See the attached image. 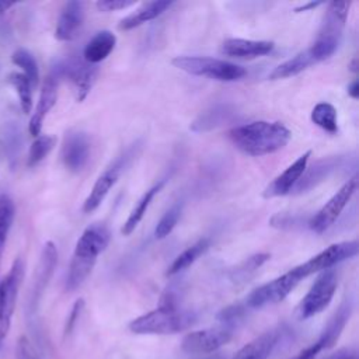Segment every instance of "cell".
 <instances>
[{
  "mask_svg": "<svg viewBox=\"0 0 359 359\" xmlns=\"http://www.w3.org/2000/svg\"><path fill=\"white\" fill-rule=\"evenodd\" d=\"M349 8L351 1H330L327 4V13L321 29L313 45L309 48L316 63L332 56L339 46Z\"/></svg>",
  "mask_w": 359,
  "mask_h": 359,
  "instance_id": "3957f363",
  "label": "cell"
},
{
  "mask_svg": "<svg viewBox=\"0 0 359 359\" xmlns=\"http://www.w3.org/2000/svg\"><path fill=\"white\" fill-rule=\"evenodd\" d=\"M11 60L15 66H18L22 70V74L29 80L31 86H38L39 81V69L35 57L31 52L25 49H17L11 55Z\"/></svg>",
  "mask_w": 359,
  "mask_h": 359,
  "instance_id": "1f68e13d",
  "label": "cell"
},
{
  "mask_svg": "<svg viewBox=\"0 0 359 359\" xmlns=\"http://www.w3.org/2000/svg\"><path fill=\"white\" fill-rule=\"evenodd\" d=\"M56 143V137L52 135H39L35 137L32 142L29 151H28V158H27V165L34 167L39 164L53 149Z\"/></svg>",
  "mask_w": 359,
  "mask_h": 359,
  "instance_id": "d6a6232c",
  "label": "cell"
},
{
  "mask_svg": "<svg viewBox=\"0 0 359 359\" xmlns=\"http://www.w3.org/2000/svg\"><path fill=\"white\" fill-rule=\"evenodd\" d=\"M338 286V276L337 272L332 269H327L320 272L309 292L304 294V297L300 300L296 314L300 320H307L310 317H314L324 311L337 290Z\"/></svg>",
  "mask_w": 359,
  "mask_h": 359,
  "instance_id": "52a82bcc",
  "label": "cell"
},
{
  "mask_svg": "<svg viewBox=\"0 0 359 359\" xmlns=\"http://www.w3.org/2000/svg\"><path fill=\"white\" fill-rule=\"evenodd\" d=\"M136 4L135 0H100L97 1V8L100 11L104 13H109V11H116V10H123L128 8L130 6Z\"/></svg>",
  "mask_w": 359,
  "mask_h": 359,
  "instance_id": "74e56055",
  "label": "cell"
},
{
  "mask_svg": "<svg viewBox=\"0 0 359 359\" xmlns=\"http://www.w3.org/2000/svg\"><path fill=\"white\" fill-rule=\"evenodd\" d=\"M91 154V142L87 133L70 130L65 135L60 158L70 172H80L88 163Z\"/></svg>",
  "mask_w": 359,
  "mask_h": 359,
  "instance_id": "5bb4252c",
  "label": "cell"
},
{
  "mask_svg": "<svg viewBox=\"0 0 359 359\" xmlns=\"http://www.w3.org/2000/svg\"><path fill=\"white\" fill-rule=\"evenodd\" d=\"M15 216V206L7 194H0V264L4 252L6 241Z\"/></svg>",
  "mask_w": 359,
  "mask_h": 359,
  "instance_id": "f546056e",
  "label": "cell"
},
{
  "mask_svg": "<svg viewBox=\"0 0 359 359\" xmlns=\"http://www.w3.org/2000/svg\"><path fill=\"white\" fill-rule=\"evenodd\" d=\"M356 189H358V177L355 175L351 180H348L328 199V202L310 219L309 227L314 233H318V234L328 230L335 223V220L338 219V216L341 215L344 208L348 205V202L351 201V198L353 196Z\"/></svg>",
  "mask_w": 359,
  "mask_h": 359,
  "instance_id": "8fae6325",
  "label": "cell"
},
{
  "mask_svg": "<svg viewBox=\"0 0 359 359\" xmlns=\"http://www.w3.org/2000/svg\"><path fill=\"white\" fill-rule=\"evenodd\" d=\"M210 359H222L220 356H215V358H210Z\"/></svg>",
  "mask_w": 359,
  "mask_h": 359,
  "instance_id": "bcb514c9",
  "label": "cell"
},
{
  "mask_svg": "<svg viewBox=\"0 0 359 359\" xmlns=\"http://www.w3.org/2000/svg\"><path fill=\"white\" fill-rule=\"evenodd\" d=\"M275 43L272 41H254L243 38H229L220 45V53L237 59H255L272 52Z\"/></svg>",
  "mask_w": 359,
  "mask_h": 359,
  "instance_id": "d6986e66",
  "label": "cell"
},
{
  "mask_svg": "<svg viewBox=\"0 0 359 359\" xmlns=\"http://www.w3.org/2000/svg\"><path fill=\"white\" fill-rule=\"evenodd\" d=\"M314 125L321 128L323 130L328 133H337L338 132V116L337 109L330 102H318L310 115Z\"/></svg>",
  "mask_w": 359,
  "mask_h": 359,
  "instance_id": "f1b7e54d",
  "label": "cell"
},
{
  "mask_svg": "<svg viewBox=\"0 0 359 359\" xmlns=\"http://www.w3.org/2000/svg\"><path fill=\"white\" fill-rule=\"evenodd\" d=\"M140 147L139 142H135L129 147H126L121 154H118L114 161L108 164V167L100 174L97 181L94 182L90 194L87 195L84 203H83V212L91 213L94 212L105 199L108 192L112 189V187L118 182L119 177L125 171V168L129 165L132 158L137 154V150Z\"/></svg>",
  "mask_w": 359,
  "mask_h": 359,
  "instance_id": "5b68a950",
  "label": "cell"
},
{
  "mask_svg": "<svg viewBox=\"0 0 359 359\" xmlns=\"http://www.w3.org/2000/svg\"><path fill=\"white\" fill-rule=\"evenodd\" d=\"M282 328H272L240 348L231 359H268L282 338Z\"/></svg>",
  "mask_w": 359,
  "mask_h": 359,
  "instance_id": "44dd1931",
  "label": "cell"
},
{
  "mask_svg": "<svg viewBox=\"0 0 359 359\" xmlns=\"http://www.w3.org/2000/svg\"><path fill=\"white\" fill-rule=\"evenodd\" d=\"M348 95L353 100L359 98V83L358 80H353L349 86H348Z\"/></svg>",
  "mask_w": 359,
  "mask_h": 359,
  "instance_id": "b9f144b4",
  "label": "cell"
},
{
  "mask_svg": "<svg viewBox=\"0 0 359 359\" xmlns=\"http://www.w3.org/2000/svg\"><path fill=\"white\" fill-rule=\"evenodd\" d=\"M314 59L310 55L309 49L299 52L297 55H294L293 57L285 60L283 63L278 65L271 73H269V80H280V79H287V77H293L299 73H302L303 70H306L309 66L314 65Z\"/></svg>",
  "mask_w": 359,
  "mask_h": 359,
  "instance_id": "484cf974",
  "label": "cell"
},
{
  "mask_svg": "<svg viewBox=\"0 0 359 359\" xmlns=\"http://www.w3.org/2000/svg\"><path fill=\"white\" fill-rule=\"evenodd\" d=\"M15 3L14 1H1L0 0V14H3L4 11H7L10 7H13Z\"/></svg>",
  "mask_w": 359,
  "mask_h": 359,
  "instance_id": "7bdbcfd3",
  "label": "cell"
},
{
  "mask_svg": "<svg viewBox=\"0 0 359 359\" xmlns=\"http://www.w3.org/2000/svg\"><path fill=\"white\" fill-rule=\"evenodd\" d=\"M292 137L290 130L280 122L255 121L229 130V139L241 153L259 157L283 149Z\"/></svg>",
  "mask_w": 359,
  "mask_h": 359,
  "instance_id": "6da1fadb",
  "label": "cell"
},
{
  "mask_svg": "<svg viewBox=\"0 0 359 359\" xmlns=\"http://www.w3.org/2000/svg\"><path fill=\"white\" fill-rule=\"evenodd\" d=\"M4 153H6V151H4V144H3V142L0 140V160H1V157L4 156Z\"/></svg>",
  "mask_w": 359,
  "mask_h": 359,
  "instance_id": "f6af8a7d",
  "label": "cell"
},
{
  "mask_svg": "<svg viewBox=\"0 0 359 359\" xmlns=\"http://www.w3.org/2000/svg\"><path fill=\"white\" fill-rule=\"evenodd\" d=\"M321 4H325L324 1H310V3H306V4H302L299 7L294 8V13H302V11H307V10H313Z\"/></svg>",
  "mask_w": 359,
  "mask_h": 359,
  "instance_id": "60d3db41",
  "label": "cell"
},
{
  "mask_svg": "<svg viewBox=\"0 0 359 359\" xmlns=\"http://www.w3.org/2000/svg\"><path fill=\"white\" fill-rule=\"evenodd\" d=\"M304 278L297 266L254 289L245 299L247 309H261L282 302Z\"/></svg>",
  "mask_w": 359,
  "mask_h": 359,
  "instance_id": "ba28073f",
  "label": "cell"
},
{
  "mask_svg": "<svg viewBox=\"0 0 359 359\" xmlns=\"http://www.w3.org/2000/svg\"><path fill=\"white\" fill-rule=\"evenodd\" d=\"M327 359H358V355L352 349H341V351L332 353L331 356H328Z\"/></svg>",
  "mask_w": 359,
  "mask_h": 359,
  "instance_id": "ab89813d",
  "label": "cell"
},
{
  "mask_svg": "<svg viewBox=\"0 0 359 359\" xmlns=\"http://www.w3.org/2000/svg\"><path fill=\"white\" fill-rule=\"evenodd\" d=\"M210 247V240L203 237L201 240H198L196 243H194L191 247H188L187 250H184L170 265V268L167 269V275L172 276L184 269H187L188 266H191L202 254H205L208 251V248Z\"/></svg>",
  "mask_w": 359,
  "mask_h": 359,
  "instance_id": "4316f807",
  "label": "cell"
},
{
  "mask_svg": "<svg viewBox=\"0 0 359 359\" xmlns=\"http://www.w3.org/2000/svg\"><path fill=\"white\" fill-rule=\"evenodd\" d=\"M15 359H39L36 349L27 337L20 338L15 349Z\"/></svg>",
  "mask_w": 359,
  "mask_h": 359,
  "instance_id": "8d00e7d4",
  "label": "cell"
},
{
  "mask_svg": "<svg viewBox=\"0 0 359 359\" xmlns=\"http://www.w3.org/2000/svg\"><path fill=\"white\" fill-rule=\"evenodd\" d=\"M56 264H57L56 245L52 241H46L42 248V254L39 259V271H38V280H36L38 292L42 290L46 286L48 280L52 278Z\"/></svg>",
  "mask_w": 359,
  "mask_h": 359,
  "instance_id": "83f0119b",
  "label": "cell"
},
{
  "mask_svg": "<svg viewBox=\"0 0 359 359\" xmlns=\"http://www.w3.org/2000/svg\"><path fill=\"white\" fill-rule=\"evenodd\" d=\"M358 251H359V244L356 240L335 243L328 245L325 250H323L309 261L297 265V269L300 271L303 278H307L313 273L331 269L339 262L355 257Z\"/></svg>",
  "mask_w": 359,
  "mask_h": 359,
  "instance_id": "7c38bea8",
  "label": "cell"
},
{
  "mask_svg": "<svg viewBox=\"0 0 359 359\" xmlns=\"http://www.w3.org/2000/svg\"><path fill=\"white\" fill-rule=\"evenodd\" d=\"M195 316L178 307L158 306L129 323V330L137 335H172L189 328Z\"/></svg>",
  "mask_w": 359,
  "mask_h": 359,
  "instance_id": "7a4b0ae2",
  "label": "cell"
},
{
  "mask_svg": "<svg viewBox=\"0 0 359 359\" xmlns=\"http://www.w3.org/2000/svg\"><path fill=\"white\" fill-rule=\"evenodd\" d=\"M233 337V328L220 324L219 327L205 328L188 332L181 342V349L185 353L199 355L212 353L224 346Z\"/></svg>",
  "mask_w": 359,
  "mask_h": 359,
  "instance_id": "4fadbf2b",
  "label": "cell"
},
{
  "mask_svg": "<svg viewBox=\"0 0 359 359\" xmlns=\"http://www.w3.org/2000/svg\"><path fill=\"white\" fill-rule=\"evenodd\" d=\"M352 307H353L352 306V300L351 299H345L339 304L338 310L328 320V323L325 324V327H324L323 332L320 334V337L311 345H309L307 348L300 351L292 359H314L321 351L334 346L335 342L338 341V338L341 337L346 323L349 321V317L352 314Z\"/></svg>",
  "mask_w": 359,
  "mask_h": 359,
  "instance_id": "9c48e42d",
  "label": "cell"
},
{
  "mask_svg": "<svg viewBox=\"0 0 359 359\" xmlns=\"http://www.w3.org/2000/svg\"><path fill=\"white\" fill-rule=\"evenodd\" d=\"M163 185H164V181H160V182L154 184L151 188H149V189L142 195V198L137 201V203L135 205V208L132 209L130 215L128 216L126 222L123 223V226H122V229H121V233H122L123 236H129V234L137 227V224L142 222L144 213L147 212V209H149L151 201H153L154 196L161 191Z\"/></svg>",
  "mask_w": 359,
  "mask_h": 359,
  "instance_id": "d4e9b609",
  "label": "cell"
},
{
  "mask_svg": "<svg viewBox=\"0 0 359 359\" xmlns=\"http://www.w3.org/2000/svg\"><path fill=\"white\" fill-rule=\"evenodd\" d=\"M171 65L192 76H203L219 81H236L247 73L240 65L208 56H175Z\"/></svg>",
  "mask_w": 359,
  "mask_h": 359,
  "instance_id": "277c9868",
  "label": "cell"
},
{
  "mask_svg": "<svg viewBox=\"0 0 359 359\" xmlns=\"http://www.w3.org/2000/svg\"><path fill=\"white\" fill-rule=\"evenodd\" d=\"M84 21V4L81 1H67L60 10L55 38L62 42L73 41L79 36V32Z\"/></svg>",
  "mask_w": 359,
  "mask_h": 359,
  "instance_id": "e0dca14e",
  "label": "cell"
},
{
  "mask_svg": "<svg viewBox=\"0 0 359 359\" xmlns=\"http://www.w3.org/2000/svg\"><path fill=\"white\" fill-rule=\"evenodd\" d=\"M358 67H359V65H358V57H353L352 62L349 63V70L353 72V73H356V72H358Z\"/></svg>",
  "mask_w": 359,
  "mask_h": 359,
  "instance_id": "ee69618b",
  "label": "cell"
},
{
  "mask_svg": "<svg viewBox=\"0 0 359 359\" xmlns=\"http://www.w3.org/2000/svg\"><path fill=\"white\" fill-rule=\"evenodd\" d=\"M271 258V255L268 252H258L254 254L251 257H248L247 259H244L240 265H237L234 269H231L230 272V279L233 282H245L250 276H252L255 273L257 269H259L268 259Z\"/></svg>",
  "mask_w": 359,
  "mask_h": 359,
  "instance_id": "4dcf8cb0",
  "label": "cell"
},
{
  "mask_svg": "<svg viewBox=\"0 0 359 359\" xmlns=\"http://www.w3.org/2000/svg\"><path fill=\"white\" fill-rule=\"evenodd\" d=\"M111 233L102 223L90 224L79 237L73 257L87 261H97V257L108 247Z\"/></svg>",
  "mask_w": 359,
  "mask_h": 359,
  "instance_id": "9a60e30c",
  "label": "cell"
},
{
  "mask_svg": "<svg viewBox=\"0 0 359 359\" xmlns=\"http://www.w3.org/2000/svg\"><path fill=\"white\" fill-rule=\"evenodd\" d=\"M81 309H83V300H81V299H79V300L74 303V306H73V309H72V313H70V316H69V320H67V325H66V331L72 330L73 324L76 323L77 317L80 316V311H81Z\"/></svg>",
  "mask_w": 359,
  "mask_h": 359,
  "instance_id": "f35d334b",
  "label": "cell"
},
{
  "mask_svg": "<svg viewBox=\"0 0 359 359\" xmlns=\"http://www.w3.org/2000/svg\"><path fill=\"white\" fill-rule=\"evenodd\" d=\"M310 156H311V150H307L290 165H287L283 172H280L266 185V188L262 192V196L265 199H271V198H278V196H285L292 194L302 174L307 167Z\"/></svg>",
  "mask_w": 359,
  "mask_h": 359,
  "instance_id": "2e32d148",
  "label": "cell"
},
{
  "mask_svg": "<svg viewBox=\"0 0 359 359\" xmlns=\"http://www.w3.org/2000/svg\"><path fill=\"white\" fill-rule=\"evenodd\" d=\"M115 43L116 36L111 31H100L84 46L83 59L91 65H97L107 59V56H109V53L115 48Z\"/></svg>",
  "mask_w": 359,
  "mask_h": 359,
  "instance_id": "603a6c76",
  "label": "cell"
},
{
  "mask_svg": "<svg viewBox=\"0 0 359 359\" xmlns=\"http://www.w3.org/2000/svg\"><path fill=\"white\" fill-rule=\"evenodd\" d=\"M50 74H53L57 80L60 79L70 80L76 90V100L81 102L86 100V97L88 95V93L91 91L95 83L98 67L97 65H91L86 62L83 57L70 56V57L57 60L52 66Z\"/></svg>",
  "mask_w": 359,
  "mask_h": 359,
  "instance_id": "8992f818",
  "label": "cell"
},
{
  "mask_svg": "<svg viewBox=\"0 0 359 359\" xmlns=\"http://www.w3.org/2000/svg\"><path fill=\"white\" fill-rule=\"evenodd\" d=\"M172 6V1L168 0H156V1H149L143 4L140 8H137L135 13L126 15L125 18L121 20L118 24V28L121 31H129L133 29L144 22H149L158 15H161L164 11H167Z\"/></svg>",
  "mask_w": 359,
  "mask_h": 359,
  "instance_id": "7402d4cb",
  "label": "cell"
},
{
  "mask_svg": "<svg viewBox=\"0 0 359 359\" xmlns=\"http://www.w3.org/2000/svg\"><path fill=\"white\" fill-rule=\"evenodd\" d=\"M234 114V109H231L229 105H215L205 112H202L191 125V129L194 132H206L216 126L223 125L224 122L230 121L231 115Z\"/></svg>",
  "mask_w": 359,
  "mask_h": 359,
  "instance_id": "cb8c5ba5",
  "label": "cell"
},
{
  "mask_svg": "<svg viewBox=\"0 0 359 359\" xmlns=\"http://www.w3.org/2000/svg\"><path fill=\"white\" fill-rule=\"evenodd\" d=\"M269 224L272 227H276V229L290 230V229H294L296 226L300 224V219L297 216L289 215V213H276L271 217Z\"/></svg>",
  "mask_w": 359,
  "mask_h": 359,
  "instance_id": "d590c367",
  "label": "cell"
},
{
  "mask_svg": "<svg viewBox=\"0 0 359 359\" xmlns=\"http://www.w3.org/2000/svg\"><path fill=\"white\" fill-rule=\"evenodd\" d=\"M24 261L20 257L15 258L8 273L0 282V337L8 332L18 290L24 279Z\"/></svg>",
  "mask_w": 359,
  "mask_h": 359,
  "instance_id": "30bf717a",
  "label": "cell"
},
{
  "mask_svg": "<svg viewBox=\"0 0 359 359\" xmlns=\"http://www.w3.org/2000/svg\"><path fill=\"white\" fill-rule=\"evenodd\" d=\"M181 212H182V203L177 202L161 216V219L158 220V223L154 229V237L157 240L165 238L174 230V227L177 226V223L180 220Z\"/></svg>",
  "mask_w": 359,
  "mask_h": 359,
  "instance_id": "e575fe53",
  "label": "cell"
},
{
  "mask_svg": "<svg viewBox=\"0 0 359 359\" xmlns=\"http://www.w3.org/2000/svg\"><path fill=\"white\" fill-rule=\"evenodd\" d=\"M8 81L14 87V90L18 94L20 105L24 114L31 112L32 108V86L29 80L22 73H11L8 77Z\"/></svg>",
  "mask_w": 359,
  "mask_h": 359,
  "instance_id": "836d02e7",
  "label": "cell"
},
{
  "mask_svg": "<svg viewBox=\"0 0 359 359\" xmlns=\"http://www.w3.org/2000/svg\"><path fill=\"white\" fill-rule=\"evenodd\" d=\"M341 163H342L341 156H331V157H323L314 161L311 165H307L299 182L296 184L293 192L303 194L317 187L324 180H327L335 170H338Z\"/></svg>",
  "mask_w": 359,
  "mask_h": 359,
  "instance_id": "ac0fdd59",
  "label": "cell"
},
{
  "mask_svg": "<svg viewBox=\"0 0 359 359\" xmlns=\"http://www.w3.org/2000/svg\"><path fill=\"white\" fill-rule=\"evenodd\" d=\"M57 84H59V80L53 74H50V73L48 74V77L45 79V81L42 84L36 108H35V111H34V114L31 116L29 125H28L29 133L32 136H35V137L41 135L42 123H43L48 112L56 104V100H57Z\"/></svg>",
  "mask_w": 359,
  "mask_h": 359,
  "instance_id": "ffe728a7",
  "label": "cell"
}]
</instances>
